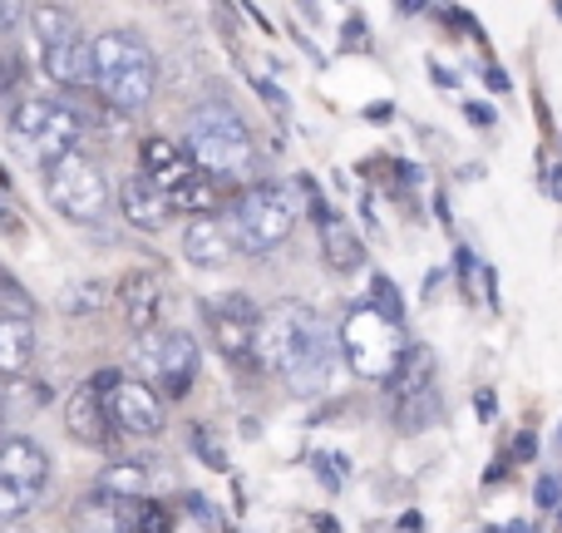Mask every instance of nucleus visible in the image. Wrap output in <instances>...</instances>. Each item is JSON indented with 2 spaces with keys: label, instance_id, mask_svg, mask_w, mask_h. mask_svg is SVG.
Wrapping results in <instances>:
<instances>
[{
  "label": "nucleus",
  "instance_id": "nucleus-1",
  "mask_svg": "<svg viewBox=\"0 0 562 533\" xmlns=\"http://www.w3.org/2000/svg\"><path fill=\"white\" fill-rule=\"evenodd\" d=\"M336 356H340V336H330L321 311L301 307V301H281L257 321L252 360L267 376L286 380L291 396H321L330 370H336Z\"/></svg>",
  "mask_w": 562,
  "mask_h": 533
},
{
  "label": "nucleus",
  "instance_id": "nucleus-2",
  "mask_svg": "<svg viewBox=\"0 0 562 533\" xmlns=\"http://www.w3.org/2000/svg\"><path fill=\"white\" fill-rule=\"evenodd\" d=\"M15 154H25L35 168H55L65 154H75L85 138V114L65 99L49 95H25L5 119Z\"/></svg>",
  "mask_w": 562,
  "mask_h": 533
},
{
  "label": "nucleus",
  "instance_id": "nucleus-3",
  "mask_svg": "<svg viewBox=\"0 0 562 533\" xmlns=\"http://www.w3.org/2000/svg\"><path fill=\"white\" fill-rule=\"evenodd\" d=\"M94 59H99L94 89L104 95V104L114 109V114L128 119L154 99L158 59L138 35H128V30H104V35H94Z\"/></svg>",
  "mask_w": 562,
  "mask_h": 533
},
{
  "label": "nucleus",
  "instance_id": "nucleus-4",
  "mask_svg": "<svg viewBox=\"0 0 562 533\" xmlns=\"http://www.w3.org/2000/svg\"><path fill=\"white\" fill-rule=\"evenodd\" d=\"M183 148L193 158L198 174H207L213 184L223 178H243L252 174V134H247L243 114L233 104H203L193 119H188V134H183Z\"/></svg>",
  "mask_w": 562,
  "mask_h": 533
},
{
  "label": "nucleus",
  "instance_id": "nucleus-5",
  "mask_svg": "<svg viewBox=\"0 0 562 533\" xmlns=\"http://www.w3.org/2000/svg\"><path fill=\"white\" fill-rule=\"evenodd\" d=\"M227 227H233V237H237V253L262 257V253H272V247H281L291 237V227H296V203H291L286 188L252 184L233 203Z\"/></svg>",
  "mask_w": 562,
  "mask_h": 533
},
{
  "label": "nucleus",
  "instance_id": "nucleus-6",
  "mask_svg": "<svg viewBox=\"0 0 562 533\" xmlns=\"http://www.w3.org/2000/svg\"><path fill=\"white\" fill-rule=\"evenodd\" d=\"M340 356L356 370L360 380H390L405 356V336H400L395 321H385L370 301H360L356 311L340 326Z\"/></svg>",
  "mask_w": 562,
  "mask_h": 533
},
{
  "label": "nucleus",
  "instance_id": "nucleus-7",
  "mask_svg": "<svg viewBox=\"0 0 562 533\" xmlns=\"http://www.w3.org/2000/svg\"><path fill=\"white\" fill-rule=\"evenodd\" d=\"M45 193L55 203V213H65L69 223H99L109 213V178L85 148H75L55 168H45Z\"/></svg>",
  "mask_w": 562,
  "mask_h": 533
},
{
  "label": "nucleus",
  "instance_id": "nucleus-8",
  "mask_svg": "<svg viewBox=\"0 0 562 533\" xmlns=\"http://www.w3.org/2000/svg\"><path fill=\"white\" fill-rule=\"evenodd\" d=\"M49 485V455L25 435L0 440V524H20Z\"/></svg>",
  "mask_w": 562,
  "mask_h": 533
},
{
  "label": "nucleus",
  "instance_id": "nucleus-9",
  "mask_svg": "<svg viewBox=\"0 0 562 533\" xmlns=\"http://www.w3.org/2000/svg\"><path fill=\"white\" fill-rule=\"evenodd\" d=\"M144 366L148 376L164 386L168 400H183L198 380V366H203V351L188 331H168V336H148L144 346Z\"/></svg>",
  "mask_w": 562,
  "mask_h": 533
},
{
  "label": "nucleus",
  "instance_id": "nucleus-10",
  "mask_svg": "<svg viewBox=\"0 0 562 533\" xmlns=\"http://www.w3.org/2000/svg\"><path fill=\"white\" fill-rule=\"evenodd\" d=\"M203 321L213 331L217 351L223 356H252V336H257V321H262V307L243 291H227V297H207L203 301Z\"/></svg>",
  "mask_w": 562,
  "mask_h": 533
},
{
  "label": "nucleus",
  "instance_id": "nucleus-11",
  "mask_svg": "<svg viewBox=\"0 0 562 533\" xmlns=\"http://www.w3.org/2000/svg\"><path fill=\"white\" fill-rule=\"evenodd\" d=\"M104 406H109V425L124 430V435H134V440L164 435V400L144 380H119L114 396H104Z\"/></svg>",
  "mask_w": 562,
  "mask_h": 533
},
{
  "label": "nucleus",
  "instance_id": "nucleus-12",
  "mask_svg": "<svg viewBox=\"0 0 562 533\" xmlns=\"http://www.w3.org/2000/svg\"><path fill=\"white\" fill-rule=\"evenodd\" d=\"M138 504H144V499H119L94 485L69 504V533H134Z\"/></svg>",
  "mask_w": 562,
  "mask_h": 533
},
{
  "label": "nucleus",
  "instance_id": "nucleus-13",
  "mask_svg": "<svg viewBox=\"0 0 562 533\" xmlns=\"http://www.w3.org/2000/svg\"><path fill=\"white\" fill-rule=\"evenodd\" d=\"M119 311H124V326L134 336H154V326L164 321V277L158 271H128L124 281L114 287Z\"/></svg>",
  "mask_w": 562,
  "mask_h": 533
},
{
  "label": "nucleus",
  "instance_id": "nucleus-14",
  "mask_svg": "<svg viewBox=\"0 0 562 533\" xmlns=\"http://www.w3.org/2000/svg\"><path fill=\"white\" fill-rule=\"evenodd\" d=\"M40 69L55 79L59 89H94L99 85V59H94V40L79 30L75 40L55 49H40Z\"/></svg>",
  "mask_w": 562,
  "mask_h": 533
},
{
  "label": "nucleus",
  "instance_id": "nucleus-15",
  "mask_svg": "<svg viewBox=\"0 0 562 533\" xmlns=\"http://www.w3.org/2000/svg\"><path fill=\"white\" fill-rule=\"evenodd\" d=\"M119 213H124V223L138 227V233H158V227L173 218V203H168V193L158 184H148L144 174H134V178H124Z\"/></svg>",
  "mask_w": 562,
  "mask_h": 533
},
{
  "label": "nucleus",
  "instance_id": "nucleus-16",
  "mask_svg": "<svg viewBox=\"0 0 562 533\" xmlns=\"http://www.w3.org/2000/svg\"><path fill=\"white\" fill-rule=\"evenodd\" d=\"M183 257L193 267H227L237 257V237L227 218H193L183 233Z\"/></svg>",
  "mask_w": 562,
  "mask_h": 533
},
{
  "label": "nucleus",
  "instance_id": "nucleus-17",
  "mask_svg": "<svg viewBox=\"0 0 562 533\" xmlns=\"http://www.w3.org/2000/svg\"><path fill=\"white\" fill-rule=\"evenodd\" d=\"M65 425H69V435L85 440V445H109V435H114L104 396H99L89 380H85L79 390H69V400H65Z\"/></svg>",
  "mask_w": 562,
  "mask_h": 533
},
{
  "label": "nucleus",
  "instance_id": "nucleus-18",
  "mask_svg": "<svg viewBox=\"0 0 562 533\" xmlns=\"http://www.w3.org/2000/svg\"><path fill=\"white\" fill-rule=\"evenodd\" d=\"M138 174L148 178V184H158L164 193H173L178 184H188V178L198 174L193 168V158H188V148L183 144H168V138H148L144 148H138Z\"/></svg>",
  "mask_w": 562,
  "mask_h": 533
},
{
  "label": "nucleus",
  "instance_id": "nucleus-19",
  "mask_svg": "<svg viewBox=\"0 0 562 533\" xmlns=\"http://www.w3.org/2000/svg\"><path fill=\"white\" fill-rule=\"evenodd\" d=\"M435 380H439V360H435V351L429 346H405V356H400V366H395V376L385 380V390H390V400H409V396H425V390H435Z\"/></svg>",
  "mask_w": 562,
  "mask_h": 533
},
{
  "label": "nucleus",
  "instance_id": "nucleus-20",
  "mask_svg": "<svg viewBox=\"0 0 562 533\" xmlns=\"http://www.w3.org/2000/svg\"><path fill=\"white\" fill-rule=\"evenodd\" d=\"M35 326L20 317H0V380H25L35 360Z\"/></svg>",
  "mask_w": 562,
  "mask_h": 533
},
{
  "label": "nucleus",
  "instance_id": "nucleus-21",
  "mask_svg": "<svg viewBox=\"0 0 562 533\" xmlns=\"http://www.w3.org/2000/svg\"><path fill=\"white\" fill-rule=\"evenodd\" d=\"M321 257L330 263V271H356L366 263V247H360V233L350 223H340V218H330L326 227H321Z\"/></svg>",
  "mask_w": 562,
  "mask_h": 533
},
{
  "label": "nucleus",
  "instance_id": "nucleus-22",
  "mask_svg": "<svg viewBox=\"0 0 562 533\" xmlns=\"http://www.w3.org/2000/svg\"><path fill=\"white\" fill-rule=\"evenodd\" d=\"M25 20H30V35H35L40 49H55V45H65V40L79 35V15L65 5H30Z\"/></svg>",
  "mask_w": 562,
  "mask_h": 533
},
{
  "label": "nucleus",
  "instance_id": "nucleus-23",
  "mask_svg": "<svg viewBox=\"0 0 562 533\" xmlns=\"http://www.w3.org/2000/svg\"><path fill=\"white\" fill-rule=\"evenodd\" d=\"M168 203H173V213H188V218H217L223 188H217L207 174H193L188 184H178L173 193H168Z\"/></svg>",
  "mask_w": 562,
  "mask_h": 533
},
{
  "label": "nucleus",
  "instance_id": "nucleus-24",
  "mask_svg": "<svg viewBox=\"0 0 562 533\" xmlns=\"http://www.w3.org/2000/svg\"><path fill=\"white\" fill-rule=\"evenodd\" d=\"M439 415H445V400H439V386H435V390H425V396L400 400L395 406V430L400 435H425Z\"/></svg>",
  "mask_w": 562,
  "mask_h": 533
},
{
  "label": "nucleus",
  "instance_id": "nucleus-25",
  "mask_svg": "<svg viewBox=\"0 0 562 533\" xmlns=\"http://www.w3.org/2000/svg\"><path fill=\"white\" fill-rule=\"evenodd\" d=\"M104 307H109V287L99 277L69 281V287L59 291V311H65V317H94V311H104Z\"/></svg>",
  "mask_w": 562,
  "mask_h": 533
},
{
  "label": "nucleus",
  "instance_id": "nucleus-26",
  "mask_svg": "<svg viewBox=\"0 0 562 533\" xmlns=\"http://www.w3.org/2000/svg\"><path fill=\"white\" fill-rule=\"evenodd\" d=\"M99 489H109V495H119V499H148V469L134 465V459L109 465L104 475H99Z\"/></svg>",
  "mask_w": 562,
  "mask_h": 533
},
{
  "label": "nucleus",
  "instance_id": "nucleus-27",
  "mask_svg": "<svg viewBox=\"0 0 562 533\" xmlns=\"http://www.w3.org/2000/svg\"><path fill=\"white\" fill-rule=\"evenodd\" d=\"M0 317H20V321L35 317V297H30L15 281V271H5V267H0Z\"/></svg>",
  "mask_w": 562,
  "mask_h": 533
},
{
  "label": "nucleus",
  "instance_id": "nucleus-28",
  "mask_svg": "<svg viewBox=\"0 0 562 533\" xmlns=\"http://www.w3.org/2000/svg\"><path fill=\"white\" fill-rule=\"evenodd\" d=\"M370 307H375L385 321H395V326H400V321H405V301H400L395 281H390V277H380V271H375V277H370Z\"/></svg>",
  "mask_w": 562,
  "mask_h": 533
},
{
  "label": "nucleus",
  "instance_id": "nucleus-29",
  "mask_svg": "<svg viewBox=\"0 0 562 533\" xmlns=\"http://www.w3.org/2000/svg\"><path fill=\"white\" fill-rule=\"evenodd\" d=\"M20 79H25V69H20V55H15V49H5V55H0V104L15 109L20 99H25V95H20Z\"/></svg>",
  "mask_w": 562,
  "mask_h": 533
},
{
  "label": "nucleus",
  "instance_id": "nucleus-30",
  "mask_svg": "<svg viewBox=\"0 0 562 533\" xmlns=\"http://www.w3.org/2000/svg\"><path fill=\"white\" fill-rule=\"evenodd\" d=\"M188 445H193V455L203 459L207 469H217V475H223V469H227V449L217 445V435H213V430H203V425H198L193 435H188Z\"/></svg>",
  "mask_w": 562,
  "mask_h": 533
},
{
  "label": "nucleus",
  "instance_id": "nucleus-31",
  "mask_svg": "<svg viewBox=\"0 0 562 533\" xmlns=\"http://www.w3.org/2000/svg\"><path fill=\"white\" fill-rule=\"evenodd\" d=\"M134 533H173V514H168L158 499H144L138 504V524H134Z\"/></svg>",
  "mask_w": 562,
  "mask_h": 533
},
{
  "label": "nucleus",
  "instance_id": "nucleus-32",
  "mask_svg": "<svg viewBox=\"0 0 562 533\" xmlns=\"http://www.w3.org/2000/svg\"><path fill=\"white\" fill-rule=\"evenodd\" d=\"M311 469H316V479H321L326 489H340V475H346V459H340V455H316V459H311Z\"/></svg>",
  "mask_w": 562,
  "mask_h": 533
},
{
  "label": "nucleus",
  "instance_id": "nucleus-33",
  "mask_svg": "<svg viewBox=\"0 0 562 533\" xmlns=\"http://www.w3.org/2000/svg\"><path fill=\"white\" fill-rule=\"evenodd\" d=\"M533 499H538V509H562V479L558 475H543L533 485Z\"/></svg>",
  "mask_w": 562,
  "mask_h": 533
},
{
  "label": "nucleus",
  "instance_id": "nucleus-34",
  "mask_svg": "<svg viewBox=\"0 0 562 533\" xmlns=\"http://www.w3.org/2000/svg\"><path fill=\"white\" fill-rule=\"evenodd\" d=\"M533 455H538V435H533V430H524V435L514 440V465H528Z\"/></svg>",
  "mask_w": 562,
  "mask_h": 533
},
{
  "label": "nucleus",
  "instance_id": "nucleus-35",
  "mask_svg": "<svg viewBox=\"0 0 562 533\" xmlns=\"http://www.w3.org/2000/svg\"><path fill=\"white\" fill-rule=\"evenodd\" d=\"M183 509H188V514H193V519H203V524H217L213 504H207L203 495H183Z\"/></svg>",
  "mask_w": 562,
  "mask_h": 533
},
{
  "label": "nucleus",
  "instance_id": "nucleus-36",
  "mask_svg": "<svg viewBox=\"0 0 562 533\" xmlns=\"http://www.w3.org/2000/svg\"><path fill=\"white\" fill-rule=\"evenodd\" d=\"M464 114H469V124H479V129H494V109H488V104H479V99H469V104H464Z\"/></svg>",
  "mask_w": 562,
  "mask_h": 533
},
{
  "label": "nucleus",
  "instance_id": "nucleus-37",
  "mask_svg": "<svg viewBox=\"0 0 562 533\" xmlns=\"http://www.w3.org/2000/svg\"><path fill=\"white\" fill-rule=\"evenodd\" d=\"M356 45H366V15L346 20V49H356Z\"/></svg>",
  "mask_w": 562,
  "mask_h": 533
},
{
  "label": "nucleus",
  "instance_id": "nucleus-38",
  "mask_svg": "<svg viewBox=\"0 0 562 533\" xmlns=\"http://www.w3.org/2000/svg\"><path fill=\"white\" fill-rule=\"evenodd\" d=\"M15 20H25V5H15V0H0V30H15Z\"/></svg>",
  "mask_w": 562,
  "mask_h": 533
},
{
  "label": "nucleus",
  "instance_id": "nucleus-39",
  "mask_svg": "<svg viewBox=\"0 0 562 533\" xmlns=\"http://www.w3.org/2000/svg\"><path fill=\"white\" fill-rule=\"evenodd\" d=\"M459 277H464V291H474V253L459 247Z\"/></svg>",
  "mask_w": 562,
  "mask_h": 533
},
{
  "label": "nucleus",
  "instance_id": "nucleus-40",
  "mask_svg": "<svg viewBox=\"0 0 562 533\" xmlns=\"http://www.w3.org/2000/svg\"><path fill=\"white\" fill-rule=\"evenodd\" d=\"M474 410H479V420H494V410H498L494 390H479V396H474Z\"/></svg>",
  "mask_w": 562,
  "mask_h": 533
},
{
  "label": "nucleus",
  "instance_id": "nucleus-41",
  "mask_svg": "<svg viewBox=\"0 0 562 533\" xmlns=\"http://www.w3.org/2000/svg\"><path fill=\"white\" fill-rule=\"evenodd\" d=\"M429 75H435V85H445V89H454V85H459V75H454V69H439V65H435V69H429Z\"/></svg>",
  "mask_w": 562,
  "mask_h": 533
},
{
  "label": "nucleus",
  "instance_id": "nucleus-42",
  "mask_svg": "<svg viewBox=\"0 0 562 533\" xmlns=\"http://www.w3.org/2000/svg\"><path fill=\"white\" fill-rule=\"evenodd\" d=\"M488 89H498V95H504V89H508V75H504V69H488Z\"/></svg>",
  "mask_w": 562,
  "mask_h": 533
},
{
  "label": "nucleus",
  "instance_id": "nucleus-43",
  "mask_svg": "<svg viewBox=\"0 0 562 533\" xmlns=\"http://www.w3.org/2000/svg\"><path fill=\"white\" fill-rule=\"evenodd\" d=\"M5 425H10V400H5V386H0V440H5Z\"/></svg>",
  "mask_w": 562,
  "mask_h": 533
},
{
  "label": "nucleus",
  "instance_id": "nucleus-44",
  "mask_svg": "<svg viewBox=\"0 0 562 533\" xmlns=\"http://www.w3.org/2000/svg\"><path fill=\"white\" fill-rule=\"evenodd\" d=\"M311 524H316L321 533H340V524H336V519H330V514H316V519H311Z\"/></svg>",
  "mask_w": 562,
  "mask_h": 533
},
{
  "label": "nucleus",
  "instance_id": "nucleus-45",
  "mask_svg": "<svg viewBox=\"0 0 562 533\" xmlns=\"http://www.w3.org/2000/svg\"><path fill=\"white\" fill-rule=\"evenodd\" d=\"M366 119H370V124H385L390 109H385V104H370V109H366Z\"/></svg>",
  "mask_w": 562,
  "mask_h": 533
},
{
  "label": "nucleus",
  "instance_id": "nucleus-46",
  "mask_svg": "<svg viewBox=\"0 0 562 533\" xmlns=\"http://www.w3.org/2000/svg\"><path fill=\"white\" fill-rule=\"evenodd\" d=\"M0 227H5V233H15V213H10L5 203H0Z\"/></svg>",
  "mask_w": 562,
  "mask_h": 533
},
{
  "label": "nucleus",
  "instance_id": "nucleus-47",
  "mask_svg": "<svg viewBox=\"0 0 562 533\" xmlns=\"http://www.w3.org/2000/svg\"><path fill=\"white\" fill-rule=\"evenodd\" d=\"M504 533H533V524H524V519H514V524H504Z\"/></svg>",
  "mask_w": 562,
  "mask_h": 533
},
{
  "label": "nucleus",
  "instance_id": "nucleus-48",
  "mask_svg": "<svg viewBox=\"0 0 562 533\" xmlns=\"http://www.w3.org/2000/svg\"><path fill=\"white\" fill-rule=\"evenodd\" d=\"M548 184H553V198H562V168H553V178H548Z\"/></svg>",
  "mask_w": 562,
  "mask_h": 533
},
{
  "label": "nucleus",
  "instance_id": "nucleus-49",
  "mask_svg": "<svg viewBox=\"0 0 562 533\" xmlns=\"http://www.w3.org/2000/svg\"><path fill=\"white\" fill-rule=\"evenodd\" d=\"M0 533H30L25 524H5V529H0Z\"/></svg>",
  "mask_w": 562,
  "mask_h": 533
},
{
  "label": "nucleus",
  "instance_id": "nucleus-50",
  "mask_svg": "<svg viewBox=\"0 0 562 533\" xmlns=\"http://www.w3.org/2000/svg\"><path fill=\"white\" fill-rule=\"evenodd\" d=\"M479 533H504V529H498V524H484V529H479Z\"/></svg>",
  "mask_w": 562,
  "mask_h": 533
},
{
  "label": "nucleus",
  "instance_id": "nucleus-51",
  "mask_svg": "<svg viewBox=\"0 0 562 533\" xmlns=\"http://www.w3.org/2000/svg\"><path fill=\"white\" fill-rule=\"evenodd\" d=\"M553 15H558V20H562V5H553Z\"/></svg>",
  "mask_w": 562,
  "mask_h": 533
},
{
  "label": "nucleus",
  "instance_id": "nucleus-52",
  "mask_svg": "<svg viewBox=\"0 0 562 533\" xmlns=\"http://www.w3.org/2000/svg\"><path fill=\"white\" fill-rule=\"evenodd\" d=\"M558 524H562V509H558Z\"/></svg>",
  "mask_w": 562,
  "mask_h": 533
}]
</instances>
